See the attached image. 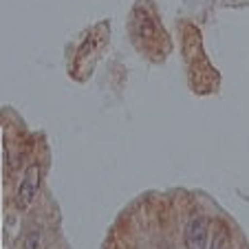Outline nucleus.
Returning <instances> with one entry per match:
<instances>
[{
	"label": "nucleus",
	"mask_w": 249,
	"mask_h": 249,
	"mask_svg": "<svg viewBox=\"0 0 249 249\" xmlns=\"http://www.w3.org/2000/svg\"><path fill=\"white\" fill-rule=\"evenodd\" d=\"M165 249H174V247H170V245H165Z\"/></svg>",
	"instance_id": "6"
},
{
	"label": "nucleus",
	"mask_w": 249,
	"mask_h": 249,
	"mask_svg": "<svg viewBox=\"0 0 249 249\" xmlns=\"http://www.w3.org/2000/svg\"><path fill=\"white\" fill-rule=\"evenodd\" d=\"M207 236H210V223L205 216H192L185 225L183 240L188 249H205Z\"/></svg>",
	"instance_id": "2"
},
{
	"label": "nucleus",
	"mask_w": 249,
	"mask_h": 249,
	"mask_svg": "<svg viewBox=\"0 0 249 249\" xmlns=\"http://www.w3.org/2000/svg\"><path fill=\"white\" fill-rule=\"evenodd\" d=\"M210 249H230V238H227V234L223 230L216 231V236L212 238Z\"/></svg>",
	"instance_id": "5"
},
{
	"label": "nucleus",
	"mask_w": 249,
	"mask_h": 249,
	"mask_svg": "<svg viewBox=\"0 0 249 249\" xmlns=\"http://www.w3.org/2000/svg\"><path fill=\"white\" fill-rule=\"evenodd\" d=\"M132 33H135L137 38L143 40V42L157 40V20L148 11L141 9V5L132 14Z\"/></svg>",
	"instance_id": "3"
},
{
	"label": "nucleus",
	"mask_w": 249,
	"mask_h": 249,
	"mask_svg": "<svg viewBox=\"0 0 249 249\" xmlns=\"http://www.w3.org/2000/svg\"><path fill=\"white\" fill-rule=\"evenodd\" d=\"M24 249H40V230L38 227H33L27 234V238H24Z\"/></svg>",
	"instance_id": "4"
},
{
	"label": "nucleus",
	"mask_w": 249,
	"mask_h": 249,
	"mask_svg": "<svg viewBox=\"0 0 249 249\" xmlns=\"http://www.w3.org/2000/svg\"><path fill=\"white\" fill-rule=\"evenodd\" d=\"M38 188H40V168L38 165H29L18 185V192H16V207L20 212H27L33 205Z\"/></svg>",
	"instance_id": "1"
}]
</instances>
